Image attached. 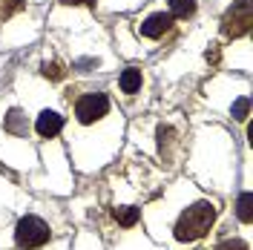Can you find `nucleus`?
Instances as JSON below:
<instances>
[{
	"instance_id": "1",
	"label": "nucleus",
	"mask_w": 253,
	"mask_h": 250,
	"mask_svg": "<svg viewBox=\"0 0 253 250\" xmlns=\"http://www.w3.org/2000/svg\"><path fill=\"white\" fill-rule=\"evenodd\" d=\"M216 221V207L210 202H196L193 207H187L178 221H175V239L178 242H199L202 236H207V230Z\"/></svg>"
},
{
	"instance_id": "2",
	"label": "nucleus",
	"mask_w": 253,
	"mask_h": 250,
	"mask_svg": "<svg viewBox=\"0 0 253 250\" xmlns=\"http://www.w3.org/2000/svg\"><path fill=\"white\" fill-rule=\"evenodd\" d=\"M49 236H52L49 233V224L43 219H38V216H23L15 227V242H17V248H23V250L43 248L49 242Z\"/></svg>"
},
{
	"instance_id": "3",
	"label": "nucleus",
	"mask_w": 253,
	"mask_h": 250,
	"mask_svg": "<svg viewBox=\"0 0 253 250\" xmlns=\"http://www.w3.org/2000/svg\"><path fill=\"white\" fill-rule=\"evenodd\" d=\"M251 23H253L251 0H236L221 17V35L224 38H242V35L251 32Z\"/></svg>"
},
{
	"instance_id": "4",
	"label": "nucleus",
	"mask_w": 253,
	"mask_h": 250,
	"mask_svg": "<svg viewBox=\"0 0 253 250\" xmlns=\"http://www.w3.org/2000/svg\"><path fill=\"white\" fill-rule=\"evenodd\" d=\"M107 112H110V98L101 95V92L81 95L78 104H75V115H78L81 124H95V121H101Z\"/></svg>"
},
{
	"instance_id": "5",
	"label": "nucleus",
	"mask_w": 253,
	"mask_h": 250,
	"mask_svg": "<svg viewBox=\"0 0 253 250\" xmlns=\"http://www.w3.org/2000/svg\"><path fill=\"white\" fill-rule=\"evenodd\" d=\"M35 129H38L41 138H55L63 129V115H58V112H52V110H43L38 115V121H35Z\"/></svg>"
},
{
	"instance_id": "6",
	"label": "nucleus",
	"mask_w": 253,
	"mask_h": 250,
	"mask_svg": "<svg viewBox=\"0 0 253 250\" xmlns=\"http://www.w3.org/2000/svg\"><path fill=\"white\" fill-rule=\"evenodd\" d=\"M175 17L170 15V12H158V15H150L147 20L141 23V35L144 38H161L164 32L173 26Z\"/></svg>"
},
{
	"instance_id": "7",
	"label": "nucleus",
	"mask_w": 253,
	"mask_h": 250,
	"mask_svg": "<svg viewBox=\"0 0 253 250\" xmlns=\"http://www.w3.org/2000/svg\"><path fill=\"white\" fill-rule=\"evenodd\" d=\"M141 69H135V66H129V69H124L121 72V78H118V86H121V92L126 95H135L138 89H141Z\"/></svg>"
},
{
	"instance_id": "8",
	"label": "nucleus",
	"mask_w": 253,
	"mask_h": 250,
	"mask_svg": "<svg viewBox=\"0 0 253 250\" xmlns=\"http://www.w3.org/2000/svg\"><path fill=\"white\" fill-rule=\"evenodd\" d=\"M112 216H115V221H118V224L132 227V224L138 221V216H141V213H138V207H115V210H112Z\"/></svg>"
},
{
	"instance_id": "9",
	"label": "nucleus",
	"mask_w": 253,
	"mask_h": 250,
	"mask_svg": "<svg viewBox=\"0 0 253 250\" xmlns=\"http://www.w3.org/2000/svg\"><path fill=\"white\" fill-rule=\"evenodd\" d=\"M236 216H239V221H245V224L253 219V196H251V193H242V196H239Z\"/></svg>"
},
{
	"instance_id": "10",
	"label": "nucleus",
	"mask_w": 253,
	"mask_h": 250,
	"mask_svg": "<svg viewBox=\"0 0 253 250\" xmlns=\"http://www.w3.org/2000/svg\"><path fill=\"white\" fill-rule=\"evenodd\" d=\"M196 12V0H170V15L187 20L190 15Z\"/></svg>"
},
{
	"instance_id": "11",
	"label": "nucleus",
	"mask_w": 253,
	"mask_h": 250,
	"mask_svg": "<svg viewBox=\"0 0 253 250\" xmlns=\"http://www.w3.org/2000/svg\"><path fill=\"white\" fill-rule=\"evenodd\" d=\"M6 129L9 132H15V135H26V126H23V115L17 110H12L6 115Z\"/></svg>"
},
{
	"instance_id": "12",
	"label": "nucleus",
	"mask_w": 253,
	"mask_h": 250,
	"mask_svg": "<svg viewBox=\"0 0 253 250\" xmlns=\"http://www.w3.org/2000/svg\"><path fill=\"white\" fill-rule=\"evenodd\" d=\"M23 6H26V0H0V15L12 17L15 12H20Z\"/></svg>"
},
{
	"instance_id": "13",
	"label": "nucleus",
	"mask_w": 253,
	"mask_h": 250,
	"mask_svg": "<svg viewBox=\"0 0 253 250\" xmlns=\"http://www.w3.org/2000/svg\"><path fill=\"white\" fill-rule=\"evenodd\" d=\"M248 112H251V101L248 98H239L236 104H233V118L236 121H248Z\"/></svg>"
},
{
	"instance_id": "14",
	"label": "nucleus",
	"mask_w": 253,
	"mask_h": 250,
	"mask_svg": "<svg viewBox=\"0 0 253 250\" xmlns=\"http://www.w3.org/2000/svg\"><path fill=\"white\" fill-rule=\"evenodd\" d=\"M43 75H46L49 81H61L63 78V66H61V63H55V61L43 63Z\"/></svg>"
},
{
	"instance_id": "15",
	"label": "nucleus",
	"mask_w": 253,
	"mask_h": 250,
	"mask_svg": "<svg viewBox=\"0 0 253 250\" xmlns=\"http://www.w3.org/2000/svg\"><path fill=\"white\" fill-rule=\"evenodd\" d=\"M216 250H248V245L242 239H224V242L216 245Z\"/></svg>"
},
{
	"instance_id": "16",
	"label": "nucleus",
	"mask_w": 253,
	"mask_h": 250,
	"mask_svg": "<svg viewBox=\"0 0 253 250\" xmlns=\"http://www.w3.org/2000/svg\"><path fill=\"white\" fill-rule=\"evenodd\" d=\"M63 6H95V0H61Z\"/></svg>"
},
{
	"instance_id": "17",
	"label": "nucleus",
	"mask_w": 253,
	"mask_h": 250,
	"mask_svg": "<svg viewBox=\"0 0 253 250\" xmlns=\"http://www.w3.org/2000/svg\"><path fill=\"white\" fill-rule=\"evenodd\" d=\"M207 61H210V63H219V49H216V46L207 49Z\"/></svg>"
}]
</instances>
